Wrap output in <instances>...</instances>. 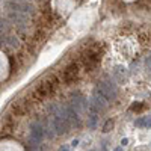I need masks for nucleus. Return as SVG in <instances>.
I'll list each match as a JSON object with an SVG mask.
<instances>
[{"mask_svg":"<svg viewBox=\"0 0 151 151\" xmlns=\"http://www.w3.org/2000/svg\"><path fill=\"white\" fill-rule=\"evenodd\" d=\"M98 94L103 95L106 100H115L116 94H118V89H116V85L112 80H103L98 83Z\"/></svg>","mask_w":151,"mask_h":151,"instance_id":"nucleus-1","label":"nucleus"},{"mask_svg":"<svg viewBox=\"0 0 151 151\" xmlns=\"http://www.w3.org/2000/svg\"><path fill=\"white\" fill-rule=\"evenodd\" d=\"M44 126L42 122L39 121H32L30 126H29V141L35 142V143H41L44 139Z\"/></svg>","mask_w":151,"mask_h":151,"instance_id":"nucleus-2","label":"nucleus"},{"mask_svg":"<svg viewBox=\"0 0 151 151\" xmlns=\"http://www.w3.org/2000/svg\"><path fill=\"white\" fill-rule=\"evenodd\" d=\"M56 85H57V82H56V79H55V77L47 79V80H42L41 83H39V86L36 88V91H35L36 97H39V98H44V97L50 95V94L55 91Z\"/></svg>","mask_w":151,"mask_h":151,"instance_id":"nucleus-3","label":"nucleus"},{"mask_svg":"<svg viewBox=\"0 0 151 151\" xmlns=\"http://www.w3.org/2000/svg\"><path fill=\"white\" fill-rule=\"evenodd\" d=\"M89 107L94 110V112H104V110L107 109V100L104 98L103 95L100 94H94V95H91L89 98Z\"/></svg>","mask_w":151,"mask_h":151,"instance_id":"nucleus-4","label":"nucleus"},{"mask_svg":"<svg viewBox=\"0 0 151 151\" xmlns=\"http://www.w3.org/2000/svg\"><path fill=\"white\" fill-rule=\"evenodd\" d=\"M70 106L73 107L76 112H82V110L86 109L88 100H86V97H83L82 94L74 92V94H71V97H70Z\"/></svg>","mask_w":151,"mask_h":151,"instance_id":"nucleus-5","label":"nucleus"},{"mask_svg":"<svg viewBox=\"0 0 151 151\" xmlns=\"http://www.w3.org/2000/svg\"><path fill=\"white\" fill-rule=\"evenodd\" d=\"M51 122L55 126V130H56V135H65L70 132V122L65 120L62 115H56V116H51Z\"/></svg>","mask_w":151,"mask_h":151,"instance_id":"nucleus-6","label":"nucleus"},{"mask_svg":"<svg viewBox=\"0 0 151 151\" xmlns=\"http://www.w3.org/2000/svg\"><path fill=\"white\" fill-rule=\"evenodd\" d=\"M8 8L12 9V11H18V12H23V14H35V6L32 3H27L24 0V2H9L8 3Z\"/></svg>","mask_w":151,"mask_h":151,"instance_id":"nucleus-7","label":"nucleus"},{"mask_svg":"<svg viewBox=\"0 0 151 151\" xmlns=\"http://www.w3.org/2000/svg\"><path fill=\"white\" fill-rule=\"evenodd\" d=\"M112 76H113V80L118 82V83H127V80H128V71H127L126 67H122V65L113 67Z\"/></svg>","mask_w":151,"mask_h":151,"instance_id":"nucleus-8","label":"nucleus"},{"mask_svg":"<svg viewBox=\"0 0 151 151\" xmlns=\"http://www.w3.org/2000/svg\"><path fill=\"white\" fill-rule=\"evenodd\" d=\"M77 73H79V68H77L76 64H73V65H70V67H67V70L64 71V80H65V83L74 82L76 79H77Z\"/></svg>","mask_w":151,"mask_h":151,"instance_id":"nucleus-9","label":"nucleus"},{"mask_svg":"<svg viewBox=\"0 0 151 151\" xmlns=\"http://www.w3.org/2000/svg\"><path fill=\"white\" fill-rule=\"evenodd\" d=\"M8 18L11 20V21L17 23V24H24V23H27V15H26V14H21V12H18V11H11L9 14H8Z\"/></svg>","mask_w":151,"mask_h":151,"instance_id":"nucleus-10","label":"nucleus"},{"mask_svg":"<svg viewBox=\"0 0 151 151\" xmlns=\"http://www.w3.org/2000/svg\"><path fill=\"white\" fill-rule=\"evenodd\" d=\"M42 126H44V133H45V136H47V137H50V139H51V137L56 136V130H55L53 122H51V118L45 121Z\"/></svg>","mask_w":151,"mask_h":151,"instance_id":"nucleus-11","label":"nucleus"},{"mask_svg":"<svg viewBox=\"0 0 151 151\" xmlns=\"http://www.w3.org/2000/svg\"><path fill=\"white\" fill-rule=\"evenodd\" d=\"M5 44L9 45V47H12V49H17L18 45H20V41H18L14 35H9V36L5 38Z\"/></svg>","mask_w":151,"mask_h":151,"instance_id":"nucleus-12","label":"nucleus"},{"mask_svg":"<svg viewBox=\"0 0 151 151\" xmlns=\"http://www.w3.org/2000/svg\"><path fill=\"white\" fill-rule=\"evenodd\" d=\"M97 121H98V118H97V113H92L89 118H88V127L89 128H95L97 127Z\"/></svg>","mask_w":151,"mask_h":151,"instance_id":"nucleus-13","label":"nucleus"},{"mask_svg":"<svg viewBox=\"0 0 151 151\" xmlns=\"http://www.w3.org/2000/svg\"><path fill=\"white\" fill-rule=\"evenodd\" d=\"M8 27H9L8 21H6V20H0V33L6 32V30H8Z\"/></svg>","mask_w":151,"mask_h":151,"instance_id":"nucleus-14","label":"nucleus"},{"mask_svg":"<svg viewBox=\"0 0 151 151\" xmlns=\"http://www.w3.org/2000/svg\"><path fill=\"white\" fill-rule=\"evenodd\" d=\"M112 127H113V121H112V120H109L106 124H104L103 132H104V133H107V132H110V128H112Z\"/></svg>","mask_w":151,"mask_h":151,"instance_id":"nucleus-15","label":"nucleus"},{"mask_svg":"<svg viewBox=\"0 0 151 151\" xmlns=\"http://www.w3.org/2000/svg\"><path fill=\"white\" fill-rule=\"evenodd\" d=\"M145 65H147V68H148V70H151V56H150V57H147Z\"/></svg>","mask_w":151,"mask_h":151,"instance_id":"nucleus-16","label":"nucleus"},{"mask_svg":"<svg viewBox=\"0 0 151 151\" xmlns=\"http://www.w3.org/2000/svg\"><path fill=\"white\" fill-rule=\"evenodd\" d=\"M59 151H70V147L68 145H62L61 148H59Z\"/></svg>","mask_w":151,"mask_h":151,"instance_id":"nucleus-17","label":"nucleus"},{"mask_svg":"<svg viewBox=\"0 0 151 151\" xmlns=\"http://www.w3.org/2000/svg\"><path fill=\"white\" fill-rule=\"evenodd\" d=\"M14 2H24V0H14Z\"/></svg>","mask_w":151,"mask_h":151,"instance_id":"nucleus-18","label":"nucleus"},{"mask_svg":"<svg viewBox=\"0 0 151 151\" xmlns=\"http://www.w3.org/2000/svg\"><path fill=\"white\" fill-rule=\"evenodd\" d=\"M115 151H121V148H116V150H115Z\"/></svg>","mask_w":151,"mask_h":151,"instance_id":"nucleus-19","label":"nucleus"}]
</instances>
